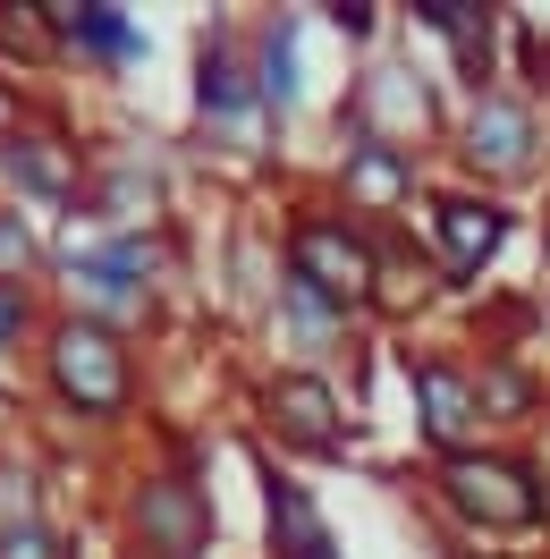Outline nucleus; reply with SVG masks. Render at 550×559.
<instances>
[{
  "label": "nucleus",
  "instance_id": "nucleus-16",
  "mask_svg": "<svg viewBox=\"0 0 550 559\" xmlns=\"http://www.w3.org/2000/svg\"><path fill=\"white\" fill-rule=\"evenodd\" d=\"M254 491H263V559H347L322 491H313L297 466H279V457L263 450L254 457Z\"/></svg>",
  "mask_w": 550,
  "mask_h": 559
},
{
  "label": "nucleus",
  "instance_id": "nucleus-3",
  "mask_svg": "<svg viewBox=\"0 0 550 559\" xmlns=\"http://www.w3.org/2000/svg\"><path fill=\"white\" fill-rule=\"evenodd\" d=\"M423 509L466 543H534L550 534V457L534 441H482V450L432 457Z\"/></svg>",
  "mask_w": 550,
  "mask_h": 559
},
{
  "label": "nucleus",
  "instance_id": "nucleus-24",
  "mask_svg": "<svg viewBox=\"0 0 550 559\" xmlns=\"http://www.w3.org/2000/svg\"><path fill=\"white\" fill-rule=\"evenodd\" d=\"M322 26L347 35L356 51H373V43L390 35V9H381V0H322Z\"/></svg>",
  "mask_w": 550,
  "mask_h": 559
},
{
  "label": "nucleus",
  "instance_id": "nucleus-9",
  "mask_svg": "<svg viewBox=\"0 0 550 559\" xmlns=\"http://www.w3.org/2000/svg\"><path fill=\"white\" fill-rule=\"evenodd\" d=\"M398 382H407V424H415V441H423V466L491 441L482 399H475V356L457 348V340L407 331V340H398Z\"/></svg>",
  "mask_w": 550,
  "mask_h": 559
},
{
  "label": "nucleus",
  "instance_id": "nucleus-8",
  "mask_svg": "<svg viewBox=\"0 0 550 559\" xmlns=\"http://www.w3.org/2000/svg\"><path fill=\"white\" fill-rule=\"evenodd\" d=\"M85 170H94V144L76 136L69 119H51V110H9L0 119V204L76 229Z\"/></svg>",
  "mask_w": 550,
  "mask_h": 559
},
{
  "label": "nucleus",
  "instance_id": "nucleus-21",
  "mask_svg": "<svg viewBox=\"0 0 550 559\" xmlns=\"http://www.w3.org/2000/svg\"><path fill=\"white\" fill-rule=\"evenodd\" d=\"M0 518H51L43 500V457L26 441H0Z\"/></svg>",
  "mask_w": 550,
  "mask_h": 559
},
{
  "label": "nucleus",
  "instance_id": "nucleus-13",
  "mask_svg": "<svg viewBox=\"0 0 550 559\" xmlns=\"http://www.w3.org/2000/svg\"><path fill=\"white\" fill-rule=\"evenodd\" d=\"M162 221H170V153L153 136H128L110 153H94L76 229H162Z\"/></svg>",
  "mask_w": 550,
  "mask_h": 559
},
{
  "label": "nucleus",
  "instance_id": "nucleus-15",
  "mask_svg": "<svg viewBox=\"0 0 550 559\" xmlns=\"http://www.w3.org/2000/svg\"><path fill=\"white\" fill-rule=\"evenodd\" d=\"M43 17H51V60L85 76H128L153 60V26L119 0H43Z\"/></svg>",
  "mask_w": 550,
  "mask_h": 559
},
{
  "label": "nucleus",
  "instance_id": "nucleus-22",
  "mask_svg": "<svg viewBox=\"0 0 550 559\" xmlns=\"http://www.w3.org/2000/svg\"><path fill=\"white\" fill-rule=\"evenodd\" d=\"M0 559H85L60 518H0Z\"/></svg>",
  "mask_w": 550,
  "mask_h": 559
},
{
  "label": "nucleus",
  "instance_id": "nucleus-18",
  "mask_svg": "<svg viewBox=\"0 0 550 559\" xmlns=\"http://www.w3.org/2000/svg\"><path fill=\"white\" fill-rule=\"evenodd\" d=\"M246 51H254V103H263V128H288L306 110V17L297 9H254L246 17Z\"/></svg>",
  "mask_w": 550,
  "mask_h": 559
},
{
  "label": "nucleus",
  "instance_id": "nucleus-7",
  "mask_svg": "<svg viewBox=\"0 0 550 559\" xmlns=\"http://www.w3.org/2000/svg\"><path fill=\"white\" fill-rule=\"evenodd\" d=\"M246 407L279 466H347L364 450V416L339 390V373H322V365H263Z\"/></svg>",
  "mask_w": 550,
  "mask_h": 559
},
{
  "label": "nucleus",
  "instance_id": "nucleus-12",
  "mask_svg": "<svg viewBox=\"0 0 550 559\" xmlns=\"http://www.w3.org/2000/svg\"><path fill=\"white\" fill-rule=\"evenodd\" d=\"M432 187V153L407 136H381V128H339V153H331V195H339L356 221L373 229H407L415 204Z\"/></svg>",
  "mask_w": 550,
  "mask_h": 559
},
{
  "label": "nucleus",
  "instance_id": "nucleus-23",
  "mask_svg": "<svg viewBox=\"0 0 550 559\" xmlns=\"http://www.w3.org/2000/svg\"><path fill=\"white\" fill-rule=\"evenodd\" d=\"M0 51L51 60V17H43V0H0Z\"/></svg>",
  "mask_w": 550,
  "mask_h": 559
},
{
  "label": "nucleus",
  "instance_id": "nucleus-14",
  "mask_svg": "<svg viewBox=\"0 0 550 559\" xmlns=\"http://www.w3.org/2000/svg\"><path fill=\"white\" fill-rule=\"evenodd\" d=\"M398 17H407V35H432L449 51V85H457V94H482V85L509 76L516 17L482 9V0H407Z\"/></svg>",
  "mask_w": 550,
  "mask_h": 559
},
{
  "label": "nucleus",
  "instance_id": "nucleus-11",
  "mask_svg": "<svg viewBox=\"0 0 550 559\" xmlns=\"http://www.w3.org/2000/svg\"><path fill=\"white\" fill-rule=\"evenodd\" d=\"M415 221H423V254H432L441 288H482V280L500 272L509 238H516V204L509 195H482L466 178H432Z\"/></svg>",
  "mask_w": 550,
  "mask_h": 559
},
{
  "label": "nucleus",
  "instance_id": "nucleus-19",
  "mask_svg": "<svg viewBox=\"0 0 550 559\" xmlns=\"http://www.w3.org/2000/svg\"><path fill=\"white\" fill-rule=\"evenodd\" d=\"M43 322H51V288H35V280H0V382H9L17 365H35Z\"/></svg>",
  "mask_w": 550,
  "mask_h": 559
},
{
  "label": "nucleus",
  "instance_id": "nucleus-17",
  "mask_svg": "<svg viewBox=\"0 0 550 559\" xmlns=\"http://www.w3.org/2000/svg\"><path fill=\"white\" fill-rule=\"evenodd\" d=\"M475 399H482V424H491V441H525L534 424H550V373L534 348H516V340H475Z\"/></svg>",
  "mask_w": 550,
  "mask_h": 559
},
{
  "label": "nucleus",
  "instance_id": "nucleus-6",
  "mask_svg": "<svg viewBox=\"0 0 550 559\" xmlns=\"http://www.w3.org/2000/svg\"><path fill=\"white\" fill-rule=\"evenodd\" d=\"M119 525V559H212L220 551V500H212L204 466L178 457H136L110 500Z\"/></svg>",
  "mask_w": 550,
  "mask_h": 559
},
{
  "label": "nucleus",
  "instance_id": "nucleus-2",
  "mask_svg": "<svg viewBox=\"0 0 550 559\" xmlns=\"http://www.w3.org/2000/svg\"><path fill=\"white\" fill-rule=\"evenodd\" d=\"M35 399L69 432H128L144 416V340L51 306L35 340Z\"/></svg>",
  "mask_w": 550,
  "mask_h": 559
},
{
  "label": "nucleus",
  "instance_id": "nucleus-5",
  "mask_svg": "<svg viewBox=\"0 0 550 559\" xmlns=\"http://www.w3.org/2000/svg\"><path fill=\"white\" fill-rule=\"evenodd\" d=\"M441 153H449V178H466L482 195H516V187L550 178V110L516 76H500V85L449 103Z\"/></svg>",
  "mask_w": 550,
  "mask_h": 559
},
{
  "label": "nucleus",
  "instance_id": "nucleus-20",
  "mask_svg": "<svg viewBox=\"0 0 550 559\" xmlns=\"http://www.w3.org/2000/svg\"><path fill=\"white\" fill-rule=\"evenodd\" d=\"M0 280H51V229L17 204H0Z\"/></svg>",
  "mask_w": 550,
  "mask_h": 559
},
{
  "label": "nucleus",
  "instance_id": "nucleus-10",
  "mask_svg": "<svg viewBox=\"0 0 550 559\" xmlns=\"http://www.w3.org/2000/svg\"><path fill=\"white\" fill-rule=\"evenodd\" d=\"M187 110H195V136L220 153L263 144V103H254V51H246V17H204L195 51H187Z\"/></svg>",
  "mask_w": 550,
  "mask_h": 559
},
{
  "label": "nucleus",
  "instance_id": "nucleus-4",
  "mask_svg": "<svg viewBox=\"0 0 550 559\" xmlns=\"http://www.w3.org/2000/svg\"><path fill=\"white\" fill-rule=\"evenodd\" d=\"M279 272L306 280L313 297L347 306L356 322L390 314V229L356 221L339 195H297V204H279Z\"/></svg>",
  "mask_w": 550,
  "mask_h": 559
},
{
  "label": "nucleus",
  "instance_id": "nucleus-1",
  "mask_svg": "<svg viewBox=\"0 0 550 559\" xmlns=\"http://www.w3.org/2000/svg\"><path fill=\"white\" fill-rule=\"evenodd\" d=\"M178 280V229H60L51 238V306L60 314H94L110 331L144 340L162 322V297Z\"/></svg>",
  "mask_w": 550,
  "mask_h": 559
}]
</instances>
